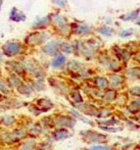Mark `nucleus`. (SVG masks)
<instances>
[{"mask_svg":"<svg viewBox=\"0 0 140 150\" xmlns=\"http://www.w3.org/2000/svg\"><path fill=\"white\" fill-rule=\"evenodd\" d=\"M20 49H21V46L18 43H8L3 47L4 52L7 55H14V54L18 53L20 51Z\"/></svg>","mask_w":140,"mask_h":150,"instance_id":"obj_1","label":"nucleus"},{"mask_svg":"<svg viewBox=\"0 0 140 150\" xmlns=\"http://www.w3.org/2000/svg\"><path fill=\"white\" fill-rule=\"evenodd\" d=\"M56 50V43L55 42H51V43L47 44L45 47V52H47L48 54H53Z\"/></svg>","mask_w":140,"mask_h":150,"instance_id":"obj_2","label":"nucleus"},{"mask_svg":"<svg viewBox=\"0 0 140 150\" xmlns=\"http://www.w3.org/2000/svg\"><path fill=\"white\" fill-rule=\"evenodd\" d=\"M65 58L63 56H58V57H56L55 59L52 61V65H53V67H59L65 63Z\"/></svg>","mask_w":140,"mask_h":150,"instance_id":"obj_3","label":"nucleus"},{"mask_svg":"<svg viewBox=\"0 0 140 150\" xmlns=\"http://www.w3.org/2000/svg\"><path fill=\"white\" fill-rule=\"evenodd\" d=\"M90 150H109V147L105 146H99V145H94L90 148Z\"/></svg>","mask_w":140,"mask_h":150,"instance_id":"obj_4","label":"nucleus"},{"mask_svg":"<svg viewBox=\"0 0 140 150\" xmlns=\"http://www.w3.org/2000/svg\"><path fill=\"white\" fill-rule=\"evenodd\" d=\"M101 33H104V35H109V34L112 33V31L107 30V28H103V29H101Z\"/></svg>","mask_w":140,"mask_h":150,"instance_id":"obj_5","label":"nucleus"},{"mask_svg":"<svg viewBox=\"0 0 140 150\" xmlns=\"http://www.w3.org/2000/svg\"><path fill=\"white\" fill-rule=\"evenodd\" d=\"M0 8H1V3H0Z\"/></svg>","mask_w":140,"mask_h":150,"instance_id":"obj_6","label":"nucleus"}]
</instances>
